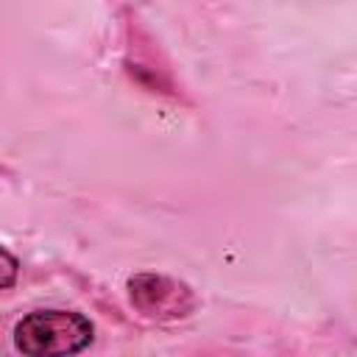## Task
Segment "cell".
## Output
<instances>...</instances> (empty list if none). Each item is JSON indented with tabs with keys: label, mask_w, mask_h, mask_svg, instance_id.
Returning <instances> with one entry per match:
<instances>
[{
	"label": "cell",
	"mask_w": 357,
	"mask_h": 357,
	"mask_svg": "<svg viewBox=\"0 0 357 357\" xmlns=\"http://www.w3.org/2000/svg\"><path fill=\"white\" fill-rule=\"evenodd\" d=\"M92 324L78 312L39 310L14 329V343L25 357H70L89 346Z\"/></svg>",
	"instance_id": "obj_1"
},
{
	"label": "cell",
	"mask_w": 357,
	"mask_h": 357,
	"mask_svg": "<svg viewBox=\"0 0 357 357\" xmlns=\"http://www.w3.org/2000/svg\"><path fill=\"white\" fill-rule=\"evenodd\" d=\"M128 296L131 304L145 315L156 321H170V318H184L195 307L192 290L170 276L162 273H137L128 279Z\"/></svg>",
	"instance_id": "obj_2"
},
{
	"label": "cell",
	"mask_w": 357,
	"mask_h": 357,
	"mask_svg": "<svg viewBox=\"0 0 357 357\" xmlns=\"http://www.w3.org/2000/svg\"><path fill=\"white\" fill-rule=\"evenodd\" d=\"M17 271H20V262L6 248H0V290L11 287L17 282Z\"/></svg>",
	"instance_id": "obj_3"
}]
</instances>
